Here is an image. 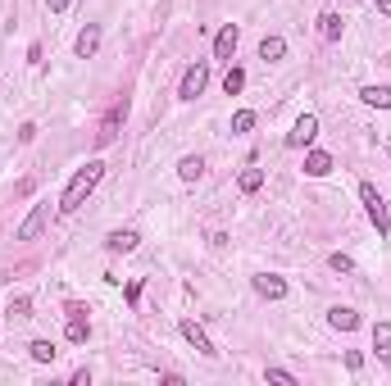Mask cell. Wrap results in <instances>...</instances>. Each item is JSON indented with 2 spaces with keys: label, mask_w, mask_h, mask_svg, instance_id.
I'll return each instance as SVG.
<instances>
[{
  "label": "cell",
  "mask_w": 391,
  "mask_h": 386,
  "mask_svg": "<svg viewBox=\"0 0 391 386\" xmlns=\"http://www.w3.org/2000/svg\"><path fill=\"white\" fill-rule=\"evenodd\" d=\"M5 314H9V318H32V300H27V295H18V300H9Z\"/></svg>",
  "instance_id": "obj_24"
},
{
  "label": "cell",
  "mask_w": 391,
  "mask_h": 386,
  "mask_svg": "<svg viewBox=\"0 0 391 386\" xmlns=\"http://www.w3.org/2000/svg\"><path fill=\"white\" fill-rule=\"evenodd\" d=\"M73 51H78V60H91V55L100 51V27L87 23V27L78 32V41H73Z\"/></svg>",
  "instance_id": "obj_10"
},
{
  "label": "cell",
  "mask_w": 391,
  "mask_h": 386,
  "mask_svg": "<svg viewBox=\"0 0 391 386\" xmlns=\"http://www.w3.org/2000/svg\"><path fill=\"white\" fill-rule=\"evenodd\" d=\"M123 119H128V100H114V105H110V114H105V119H100V132H96V146H110V141L119 137Z\"/></svg>",
  "instance_id": "obj_3"
},
{
  "label": "cell",
  "mask_w": 391,
  "mask_h": 386,
  "mask_svg": "<svg viewBox=\"0 0 391 386\" xmlns=\"http://www.w3.org/2000/svg\"><path fill=\"white\" fill-rule=\"evenodd\" d=\"M264 378H269V382H282V386H296V373H287V368H269Z\"/></svg>",
  "instance_id": "obj_26"
},
{
  "label": "cell",
  "mask_w": 391,
  "mask_h": 386,
  "mask_svg": "<svg viewBox=\"0 0 391 386\" xmlns=\"http://www.w3.org/2000/svg\"><path fill=\"white\" fill-rule=\"evenodd\" d=\"M241 86H246V73H241V69H227V73H223V91H227V95H237Z\"/></svg>",
  "instance_id": "obj_22"
},
{
  "label": "cell",
  "mask_w": 391,
  "mask_h": 386,
  "mask_svg": "<svg viewBox=\"0 0 391 386\" xmlns=\"http://www.w3.org/2000/svg\"><path fill=\"white\" fill-rule=\"evenodd\" d=\"M373 350H378V359H391V323L373 327Z\"/></svg>",
  "instance_id": "obj_20"
},
{
  "label": "cell",
  "mask_w": 391,
  "mask_h": 386,
  "mask_svg": "<svg viewBox=\"0 0 391 386\" xmlns=\"http://www.w3.org/2000/svg\"><path fill=\"white\" fill-rule=\"evenodd\" d=\"M27 354H32V364H55V354H60V350H55V341H32V345H27Z\"/></svg>",
  "instance_id": "obj_21"
},
{
  "label": "cell",
  "mask_w": 391,
  "mask_h": 386,
  "mask_svg": "<svg viewBox=\"0 0 391 386\" xmlns=\"http://www.w3.org/2000/svg\"><path fill=\"white\" fill-rule=\"evenodd\" d=\"M282 55H287V41H282V36H264L260 41V60L264 64H278Z\"/></svg>",
  "instance_id": "obj_15"
},
{
  "label": "cell",
  "mask_w": 391,
  "mask_h": 386,
  "mask_svg": "<svg viewBox=\"0 0 391 386\" xmlns=\"http://www.w3.org/2000/svg\"><path fill=\"white\" fill-rule=\"evenodd\" d=\"M18 141H37V123H23V128H18Z\"/></svg>",
  "instance_id": "obj_29"
},
{
  "label": "cell",
  "mask_w": 391,
  "mask_h": 386,
  "mask_svg": "<svg viewBox=\"0 0 391 386\" xmlns=\"http://www.w3.org/2000/svg\"><path fill=\"white\" fill-rule=\"evenodd\" d=\"M328 268H332V273H355V259L337 250V255H328Z\"/></svg>",
  "instance_id": "obj_23"
},
{
  "label": "cell",
  "mask_w": 391,
  "mask_h": 386,
  "mask_svg": "<svg viewBox=\"0 0 391 386\" xmlns=\"http://www.w3.org/2000/svg\"><path fill=\"white\" fill-rule=\"evenodd\" d=\"M373 9H378L383 18H391V0H373Z\"/></svg>",
  "instance_id": "obj_31"
},
{
  "label": "cell",
  "mask_w": 391,
  "mask_h": 386,
  "mask_svg": "<svg viewBox=\"0 0 391 386\" xmlns=\"http://www.w3.org/2000/svg\"><path fill=\"white\" fill-rule=\"evenodd\" d=\"M69 5H73V0H46V9H51V14H64Z\"/></svg>",
  "instance_id": "obj_30"
},
{
  "label": "cell",
  "mask_w": 391,
  "mask_h": 386,
  "mask_svg": "<svg viewBox=\"0 0 391 386\" xmlns=\"http://www.w3.org/2000/svg\"><path fill=\"white\" fill-rule=\"evenodd\" d=\"M332 168H337V164H332L328 150H310L305 154V178H328Z\"/></svg>",
  "instance_id": "obj_11"
},
{
  "label": "cell",
  "mask_w": 391,
  "mask_h": 386,
  "mask_svg": "<svg viewBox=\"0 0 391 386\" xmlns=\"http://www.w3.org/2000/svg\"><path fill=\"white\" fill-rule=\"evenodd\" d=\"M137 232H132V227H119V232H110V237H105V246H110L114 250V255H128V250H137Z\"/></svg>",
  "instance_id": "obj_13"
},
{
  "label": "cell",
  "mask_w": 391,
  "mask_h": 386,
  "mask_svg": "<svg viewBox=\"0 0 391 386\" xmlns=\"http://www.w3.org/2000/svg\"><path fill=\"white\" fill-rule=\"evenodd\" d=\"M205 86H209V64H192V69L183 73V82H178V95H183V100H196Z\"/></svg>",
  "instance_id": "obj_6"
},
{
  "label": "cell",
  "mask_w": 391,
  "mask_h": 386,
  "mask_svg": "<svg viewBox=\"0 0 391 386\" xmlns=\"http://www.w3.org/2000/svg\"><path fill=\"white\" fill-rule=\"evenodd\" d=\"M346 368L359 373V368H364V354H359V350H346Z\"/></svg>",
  "instance_id": "obj_27"
},
{
  "label": "cell",
  "mask_w": 391,
  "mask_h": 386,
  "mask_svg": "<svg viewBox=\"0 0 391 386\" xmlns=\"http://www.w3.org/2000/svg\"><path fill=\"white\" fill-rule=\"evenodd\" d=\"M123 295H128L132 309H137V300H141V282H128V291H123Z\"/></svg>",
  "instance_id": "obj_28"
},
{
  "label": "cell",
  "mask_w": 391,
  "mask_h": 386,
  "mask_svg": "<svg viewBox=\"0 0 391 386\" xmlns=\"http://www.w3.org/2000/svg\"><path fill=\"white\" fill-rule=\"evenodd\" d=\"M341 14H319V36L323 41H341Z\"/></svg>",
  "instance_id": "obj_18"
},
{
  "label": "cell",
  "mask_w": 391,
  "mask_h": 386,
  "mask_svg": "<svg viewBox=\"0 0 391 386\" xmlns=\"http://www.w3.org/2000/svg\"><path fill=\"white\" fill-rule=\"evenodd\" d=\"M178 332H183V336H187V345H192V350H200L205 359H214V354H218V345L205 336V327H200L196 318H183V323H178Z\"/></svg>",
  "instance_id": "obj_5"
},
{
  "label": "cell",
  "mask_w": 391,
  "mask_h": 386,
  "mask_svg": "<svg viewBox=\"0 0 391 386\" xmlns=\"http://www.w3.org/2000/svg\"><path fill=\"white\" fill-rule=\"evenodd\" d=\"M359 100L373 105V109H391V86H364V91H359Z\"/></svg>",
  "instance_id": "obj_17"
},
{
  "label": "cell",
  "mask_w": 391,
  "mask_h": 386,
  "mask_svg": "<svg viewBox=\"0 0 391 386\" xmlns=\"http://www.w3.org/2000/svg\"><path fill=\"white\" fill-rule=\"evenodd\" d=\"M255 128V109H237L232 114V132H251Z\"/></svg>",
  "instance_id": "obj_25"
},
{
  "label": "cell",
  "mask_w": 391,
  "mask_h": 386,
  "mask_svg": "<svg viewBox=\"0 0 391 386\" xmlns=\"http://www.w3.org/2000/svg\"><path fill=\"white\" fill-rule=\"evenodd\" d=\"M87 336H91V323H87V314H69V327H64V341H69V345H87Z\"/></svg>",
  "instance_id": "obj_12"
},
{
  "label": "cell",
  "mask_w": 391,
  "mask_h": 386,
  "mask_svg": "<svg viewBox=\"0 0 391 386\" xmlns=\"http://www.w3.org/2000/svg\"><path fill=\"white\" fill-rule=\"evenodd\" d=\"M251 286H255V295H264V300H282V295H287V277H278V273H255Z\"/></svg>",
  "instance_id": "obj_8"
},
{
  "label": "cell",
  "mask_w": 391,
  "mask_h": 386,
  "mask_svg": "<svg viewBox=\"0 0 391 386\" xmlns=\"http://www.w3.org/2000/svg\"><path fill=\"white\" fill-rule=\"evenodd\" d=\"M314 137H319V114H300L296 128L287 132V146L291 150H305V146H314Z\"/></svg>",
  "instance_id": "obj_4"
},
{
  "label": "cell",
  "mask_w": 391,
  "mask_h": 386,
  "mask_svg": "<svg viewBox=\"0 0 391 386\" xmlns=\"http://www.w3.org/2000/svg\"><path fill=\"white\" fill-rule=\"evenodd\" d=\"M359 200H364V209H369V218H373V227H378V237H391V214H387V200L378 196V187L373 182H359Z\"/></svg>",
  "instance_id": "obj_2"
},
{
  "label": "cell",
  "mask_w": 391,
  "mask_h": 386,
  "mask_svg": "<svg viewBox=\"0 0 391 386\" xmlns=\"http://www.w3.org/2000/svg\"><path fill=\"white\" fill-rule=\"evenodd\" d=\"M237 187H241V196H255V191L264 187V168H241V178H237Z\"/></svg>",
  "instance_id": "obj_16"
},
{
  "label": "cell",
  "mask_w": 391,
  "mask_h": 386,
  "mask_svg": "<svg viewBox=\"0 0 391 386\" xmlns=\"http://www.w3.org/2000/svg\"><path fill=\"white\" fill-rule=\"evenodd\" d=\"M46 218H51V200H41V205H32V214L18 223V241H37L46 227Z\"/></svg>",
  "instance_id": "obj_7"
},
{
  "label": "cell",
  "mask_w": 391,
  "mask_h": 386,
  "mask_svg": "<svg viewBox=\"0 0 391 386\" xmlns=\"http://www.w3.org/2000/svg\"><path fill=\"white\" fill-rule=\"evenodd\" d=\"M100 178H105V164H100V159H87V164H82V168L73 173V182L64 187V196H60V214H73V209H78L82 200L100 187Z\"/></svg>",
  "instance_id": "obj_1"
},
{
  "label": "cell",
  "mask_w": 391,
  "mask_h": 386,
  "mask_svg": "<svg viewBox=\"0 0 391 386\" xmlns=\"http://www.w3.org/2000/svg\"><path fill=\"white\" fill-rule=\"evenodd\" d=\"M387 154H391V146H387Z\"/></svg>",
  "instance_id": "obj_32"
},
{
  "label": "cell",
  "mask_w": 391,
  "mask_h": 386,
  "mask_svg": "<svg viewBox=\"0 0 391 386\" xmlns=\"http://www.w3.org/2000/svg\"><path fill=\"white\" fill-rule=\"evenodd\" d=\"M328 327H337V332H355L359 314H355V309H346V305H337V309H328Z\"/></svg>",
  "instance_id": "obj_14"
},
{
  "label": "cell",
  "mask_w": 391,
  "mask_h": 386,
  "mask_svg": "<svg viewBox=\"0 0 391 386\" xmlns=\"http://www.w3.org/2000/svg\"><path fill=\"white\" fill-rule=\"evenodd\" d=\"M237 41H241V27H237V23H223V27H218V36H214V60H232V55H237Z\"/></svg>",
  "instance_id": "obj_9"
},
{
  "label": "cell",
  "mask_w": 391,
  "mask_h": 386,
  "mask_svg": "<svg viewBox=\"0 0 391 386\" xmlns=\"http://www.w3.org/2000/svg\"><path fill=\"white\" fill-rule=\"evenodd\" d=\"M200 173H205V159H200V154H187V159L178 164V178L183 182H200Z\"/></svg>",
  "instance_id": "obj_19"
}]
</instances>
